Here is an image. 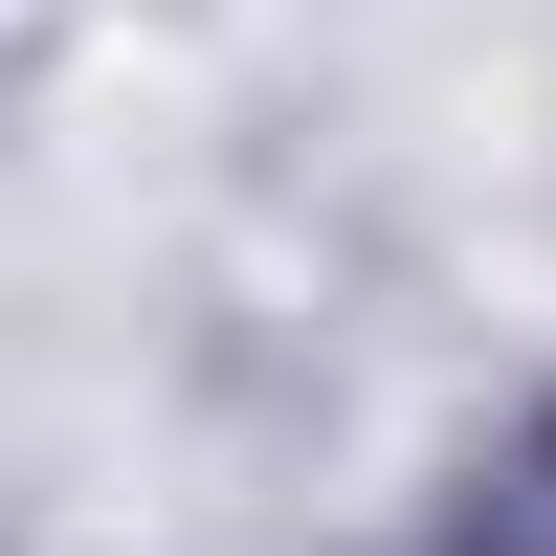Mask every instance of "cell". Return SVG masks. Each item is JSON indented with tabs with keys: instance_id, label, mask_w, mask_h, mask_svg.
I'll return each mask as SVG.
<instances>
[{
	"instance_id": "6da1fadb",
	"label": "cell",
	"mask_w": 556,
	"mask_h": 556,
	"mask_svg": "<svg viewBox=\"0 0 556 556\" xmlns=\"http://www.w3.org/2000/svg\"><path fill=\"white\" fill-rule=\"evenodd\" d=\"M468 556H556V424H534V445H513V468H490V490H468Z\"/></svg>"
}]
</instances>
